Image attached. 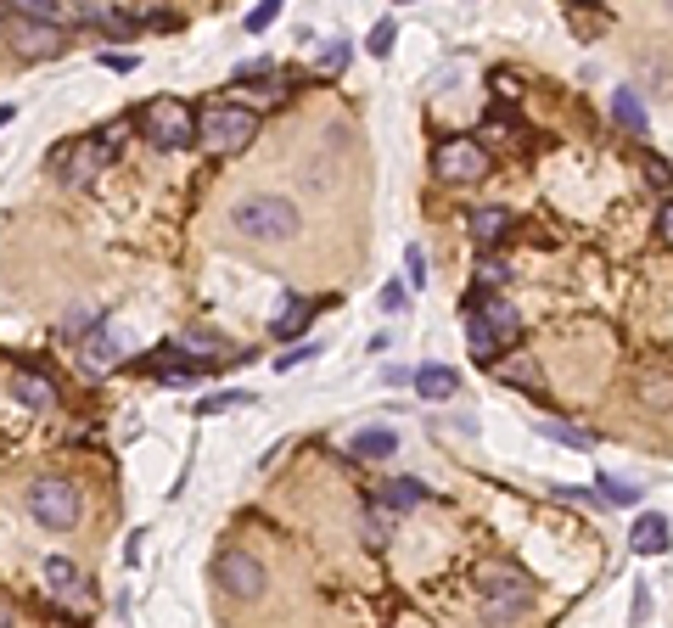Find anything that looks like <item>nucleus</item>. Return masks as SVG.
Masks as SVG:
<instances>
[{
    "label": "nucleus",
    "instance_id": "obj_37",
    "mask_svg": "<svg viewBox=\"0 0 673 628\" xmlns=\"http://www.w3.org/2000/svg\"><path fill=\"white\" fill-rule=\"evenodd\" d=\"M6 17H12V0H0V29H6Z\"/></svg>",
    "mask_w": 673,
    "mask_h": 628
},
{
    "label": "nucleus",
    "instance_id": "obj_35",
    "mask_svg": "<svg viewBox=\"0 0 673 628\" xmlns=\"http://www.w3.org/2000/svg\"><path fill=\"white\" fill-rule=\"evenodd\" d=\"M101 68H118V73H129V68H135V57H113V51H101Z\"/></svg>",
    "mask_w": 673,
    "mask_h": 628
},
{
    "label": "nucleus",
    "instance_id": "obj_32",
    "mask_svg": "<svg viewBox=\"0 0 673 628\" xmlns=\"http://www.w3.org/2000/svg\"><path fill=\"white\" fill-rule=\"evenodd\" d=\"M298 359H315V343H303V348H292V354H281V365H275V371H292Z\"/></svg>",
    "mask_w": 673,
    "mask_h": 628
},
{
    "label": "nucleus",
    "instance_id": "obj_38",
    "mask_svg": "<svg viewBox=\"0 0 673 628\" xmlns=\"http://www.w3.org/2000/svg\"><path fill=\"white\" fill-rule=\"evenodd\" d=\"M6 124H12V107H0V129H6Z\"/></svg>",
    "mask_w": 673,
    "mask_h": 628
},
{
    "label": "nucleus",
    "instance_id": "obj_25",
    "mask_svg": "<svg viewBox=\"0 0 673 628\" xmlns=\"http://www.w3.org/2000/svg\"><path fill=\"white\" fill-rule=\"evenodd\" d=\"M404 281L427 286V253H421V247H404Z\"/></svg>",
    "mask_w": 673,
    "mask_h": 628
},
{
    "label": "nucleus",
    "instance_id": "obj_27",
    "mask_svg": "<svg viewBox=\"0 0 673 628\" xmlns=\"http://www.w3.org/2000/svg\"><path fill=\"white\" fill-rule=\"evenodd\" d=\"M348 51H354V45H348V40H331L326 51H320V62H326V68H337V73H343V68H348Z\"/></svg>",
    "mask_w": 673,
    "mask_h": 628
},
{
    "label": "nucleus",
    "instance_id": "obj_14",
    "mask_svg": "<svg viewBox=\"0 0 673 628\" xmlns=\"http://www.w3.org/2000/svg\"><path fill=\"white\" fill-rule=\"evenodd\" d=\"M466 348H472V359H494V354L505 348V337H500L494 326H488L483 314L466 309Z\"/></svg>",
    "mask_w": 673,
    "mask_h": 628
},
{
    "label": "nucleus",
    "instance_id": "obj_3",
    "mask_svg": "<svg viewBox=\"0 0 673 628\" xmlns=\"http://www.w3.org/2000/svg\"><path fill=\"white\" fill-rule=\"evenodd\" d=\"M29 516L40 522V528H51V533H68L73 522L85 516L79 488H73L68 477H34L29 483Z\"/></svg>",
    "mask_w": 673,
    "mask_h": 628
},
{
    "label": "nucleus",
    "instance_id": "obj_33",
    "mask_svg": "<svg viewBox=\"0 0 673 628\" xmlns=\"http://www.w3.org/2000/svg\"><path fill=\"white\" fill-rule=\"evenodd\" d=\"M645 399H657V404H668V399H673V382H645Z\"/></svg>",
    "mask_w": 673,
    "mask_h": 628
},
{
    "label": "nucleus",
    "instance_id": "obj_36",
    "mask_svg": "<svg viewBox=\"0 0 673 628\" xmlns=\"http://www.w3.org/2000/svg\"><path fill=\"white\" fill-rule=\"evenodd\" d=\"M0 628H12V606L6 600H0Z\"/></svg>",
    "mask_w": 673,
    "mask_h": 628
},
{
    "label": "nucleus",
    "instance_id": "obj_20",
    "mask_svg": "<svg viewBox=\"0 0 673 628\" xmlns=\"http://www.w3.org/2000/svg\"><path fill=\"white\" fill-rule=\"evenodd\" d=\"M45 584L57 589V595H68V589L79 584V567H73L68 556H51V561H45Z\"/></svg>",
    "mask_w": 673,
    "mask_h": 628
},
{
    "label": "nucleus",
    "instance_id": "obj_6",
    "mask_svg": "<svg viewBox=\"0 0 673 628\" xmlns=\"http://www.w3.org/2000/svg\"><path fill=\"white\" fill-rule=\"evenodd\" d=\"M141 129H146V141L152 146H191L197 141V113H191L186 101H174V96H158L152 107L141 113Z\"/></svg>",
    "mask_w": 673,
    "mask_h": 628
},
{
    "label": "nucleus",
    "instance_id": "obj_11",
    "mask_svg": "<svg viewBox=\"0 0 673 628\" xmlns=\"http://www.w3.org/2000/svg\"><path fill=\"white\" fill-rule=\"evenodd\" d=\"M12 393H17V404H23V410H57V387L45 382L40 371H17L12 376Z\"/></svg>",
    "mask_w": 673,
    "mask_h": 628
},
{
    "label": "nucleus",
    "instance_id": "obj_12",
    "mask_svg": "<svg viewBox=\"0 0 673 628\" xmlns=\"http://www.w3.org/2000/svg\"><path fill=\"white\" fill-rule=\"evenodd\" d=\"M466 230H472L477 247H494V242H505V236H511V214H505V208H472Z\"/></svg>",
    "mask_w": 673,
    "mask_h": 628
},
{
    "label": "nucleus",
    "instance_id": "obj_9",
    "mask_svg": "<svg viewBox=\"0 0 673 628\" xmlns=\"http://www.w3.org/2000/svg\"><path fill=\"white\" fill-rule=\"evenodd\" d=\"M107 163H113V146L96 135V141H79L68 157H62V174H68V186H96V174L107 169Z\"/></svg>",
    "mask_w": 673,
    "mask_h": 628
},
{
    "label": "nucleus",
    "instance_id": "obj_29",
    "mask_svg": "<svg viewBox=\"0 0 673 628\" xmlns=\"http://www.w3.org/2000/svg\"><path fill=\"white\" fill-rule=\"evenodd\" d=\"M645 174H651V180H657L662 191H673V169L662 163V157H645Z\"/></svg>",
    "mask_w": 673,
    "mask_h": 628
},
{
    "label": "nucleus",
    "instance_id": "obj_7",
    "mask_svg": "<svg viewBox=\"0 0 673 628\" xmlns=\"http://www.w3.org/2000/svg\"><path fill=\"white\" fill-rule=\"evenodd\" d=\"M6 45H12L17 57L29 62H45V57H62L68 51V29H57V23H34V17H6Z\"/></svg>",
    "mask_w": 673,
    "mask_h": 628
},
{
    "label": "nucleus",
    "instance_id": "obj_34",
    "mask_svg": "<svg viewBox=\"0 0 673 628\" xmlns=\"http://www.w3.org/2000/svg\"><path fill=\"white\" fill-rule=\"evenodd\" d=\"M382 309H404V286H382Z\"/></svg>",
    "mask_w": 673,
    "mask_h": 628
},
{
    "label": "nucleus",
    "instance_id": "obj_13",
    "mask_svg": "<svg viewBox=\"0 0 673 628\" xmlns=\"http://www.w3.org/2000/svg\"><path fill=\"white\" fill-rule=\"evenodd\" d=\"M393 449H399V432L393 427H365V432L348 438V455L354 460H382V455H393Z\"/></svg>",
    "mask_w": 673,
    "mask_h": 628
},
{
    "label": "nucleus",
    "instance_id": "obj_23",
    "mask_svg": "<svg viewBox=\"0 0 673 628\" xmlns=\"http://www.w3.org/2000/svg\"><path fill=\"white\" fill-rule=\"evenodd\" d=\"M393 40H399V23H393V17H382L365 45H371V57H387V51H393Z\"/></svg>",
    "mask_w": 673,
    "mask_h": 628
},
{
    "label": "nucleus",
    "instance_id": "obj_26",
    "mask_svg": "<svg viewBox=\"0 0 673 628\" xmlns=\"http://www.w3.org/2000/svg\"><path fill=\"white\" fill-rule=\"evenodd\" d=\"M236 404H247V393H219V399H202L197 415H219V410H236Z\"/></svg>",
    "mask_w": 673,
    "mask_h": 628
},
{
    "label": "nucleus",
    "instance_id": "obj_4",
    "mask_svg": "<svg viewBox=\"0 0 673 628\" xmlns=\"http://www.w3.org/2000/svg\"><path fill=\"white\" fill-rule=\"evenodd\" d=\"M477 584H483V623L488 628H511L516 617L528 612V589H522L516 572L483 567V572H477Z\"/></svg>",
    "mask_w": 673,
    "mask_h": 628
},
{
    "label": "nucleus",
    "instance_id": "obj_22",
    "mask_svg": "<svg viewBox=\"0 0 673 628\" xmlns=\"http://www.w3.org/2000/svg\"><path fill=\"white\" fill-rule=\"evenodd\" d=\"M500 382H511V387H539V371H533V359H511V365H500Z\"/></svg>",
    "mask_w": 673,
    "mask_h": 628
},
{
    "label": "nucleus",
    "instance_id": "obj_15",
    "mask_svg": "<svg viewBox=\"0 0 673 628\" xmlns=\"http://www.w3.org/2000/svg\"><path fill=\"white\" fill-rule=\"evenodd\" d=\"M416 393H421V399H455L460 376L449 371V365H421V371H416Z\"/></svg>",
    "mask_w": 673,
    "mask_h": 628
},
{
    "label": "nucleus",
    "instance_id": "obj_10",
    "mask_svg": "<svg viewBox=\"0 0 673 628\" xmlns=\"http://www.w3.org/2000/svg\"><path fill=\"white\" fill-rule=\"evenodd\" d=\"M673 528H668V516H662V511H651V516H640V522H634V556H668V550H673Z\"/></svg>",
    "mask_w": 673,
    "mask_h": 628
},
{
    "label": "nucleus",
    "instance_id": "obj_5",
    "mask_svg": "<svg viewBox=\"0 0 673 628\" xmlns=\"http://www.w3.org/2000/svg\"><path fill=\"white\" fill-rule=\"evenodd\" d=\"M488 169H494V163H488L483 141H472V135L438 141V152H432V174H438L444 186H472V180H483Z\"/></svg>",
    "mask_w": 673,
    "mask_h": 628
},
{
    "label": "nucleus",
    "instance_id": "obj_8",
    "mask_svg": "<svg viewBox=\"0 0 673 628\" xmlns=\"http://www.w3.org/2000/svg\"><path fill=\"white\" fill-rule=\"evenodd\" d=\"M214 584L236 600H258L264 595V561L247 550H219L214 556Z\"/></svg>",
    "mask_w": 673,
    "mask_h": 628
},
{
    "label": "nucleus",
    "instance_id": "obj_31",
    "mask_svg": "<svg viewBox=\"0 0 673 628\" xmlns=\"http://www.w3.org/2000/svg\"><path fill=\"white\" fill-rule=\"evenodd\" d=\"M657 236H662V242L673 247V197L662 202V214H657Z\"/></svg>",
    "mask_w": 673,
    "mask_h": 628
},
{
    "label": "nucleus",
    "instance_id": "obj_21",
    "mask_svg": "<svg viewBox=\"0 0 673 628\" xmlns=\"http://www.w3.org/2000/svg\"><path fill=\"white\" fill-rule=\"evenodd\" d=\"M505 258H494V253H483L477 258V281H483V292H494V286H505Z\"/></svg>",
    "mask_w": 673,
    "mask_h": 628
},
{
    "label": "nucleus",
    "instance_id": "obj_18",
    "mask_svg": "<svg viewBox=\"0 0 673 628\" xmlns=\"http://www.w3.org/2000/svg\"><path fill=\"white\" fill-rule=\"evenodd\" d=\"M612 118L623 129H634V135H645V107H640V96H634V90H617V96H612Z\"/></svg>",
    "mask_w": 673,
    "mask_h": 628
},
{
    "label": "nucleus",
    "instance_id": "obj_24",
    "mask_svg": "<svg viewBox=\"0 0 673 628\" xmlns=\"http://www.w3.org/2000/svg\"><path fill=\"white\" fill-rule=\"evenodd\" d=\"M365 533H371L376 544H382L387 533H393V511H382V500H376V505H365Z\"/></svg>",
    "mask_w": 673,
    "mask_h": 628
},
{
    "label": "nucleus",
    "instance_id": "obj_16",
    "mask_svg": "<svg viewBox=\"0 0 673 628\" xmlns=\"http://www.w3.org/2000/svg\"><path fill=\"white\" fill-rule=\"evenodd\" d=\"M315 309H320V298H292L287 309L270 320V331H275V337H303V326H309V314H315Z\"/></svg>",
    "mask_w": 673,
    "mask_h": 628
},
{
    "label": "nucleus",
    "instance_id": "obj_1",
    "mask_svg": "<svg viewBox=\"0 0 673 628\" xmlns=\"http://www.w3.org/2000/svg\"><path fill=\"white\" fill-rule=\"evenodd\" d=\"M236 230H242L247 242H287L298 236V208L287 197H275V191H258V197L236 202Z\"/></svg>",
    "mask_w": 673,
    "mask_h": 628
},
{
    "label": "nucleus",
    "instance_id": "obj_17",
    "mask_svg": "<svg viewBox=\"0 0 673 628\" xmlns=\"http://www.w3.org/2000/svg\"><path fill=\"white\" fill-rule=\"evenodd\" d=\"M376 500H387V511H410V505L427 500V488L416 483V477H393V483H382V494Z\"/></svg>",
    "mask_w": 673,
    "mask_h": 628
},
{
    "label": "nucleus",
    "instance_id": "obj_2",
    "mask_svg": "<svg viewBox=\"0 0 673 628\" xmlns=\"http://www.w3.org/2000/svg\"><path fill=\"white\" fill-rule=\"evenodd\" d=\"M197 141L208 152H242L258 141V113L253 107H236V101H214L197 113Z\"/></svg>",
    "mask_w": 673,
    "mask_h": 628
},
{
    "label": "nucleus",
    "instance_id": "obj_30",
    "mask_svg": "<svg viewBox=\"0 0 673 628\" xmlns=\"http://www.w3.org/2000/svg\"><path fill=\"white\" fill-rule=\"evenodd\" d=\"M550 438H561V443H573V449H589V438H584V432H573V427H556V421H550Z\"/></svg>",
    "mask_w": 673,
    "mask_h": 628
},
{
    "label": "nucleus",
    "instance_id": "obj_19",
    "mask_svg": "<svg viewBox=\"0 0 673 628\" xmlns=\"http://www.w3.org/2000/svg\"><path fill=\"white\" fill-rule=\"evenodd\" d=\"M634 500H640L634 483H617V477H601V483H595V505H634Z\"/></svg>",
    "mask_w": 673,
    "mask_h": 628
},
{
    "label": "nucleus",
    "instance_id": "obj_28",
    "mask_svg": "<svg viewBox=\"0 0 673 628\" xmlns=\"http://www.w3.org/2000/svg\"><path fill=\"white\" fill-rule=\"evenodd\" d=\"M275 12H281V6H275V0H264V6H258L253 17H247V34H264L275 23Z\"/></svg>",
    "mask_w": 673,
    "mask_h": 628
}]
</instances>
